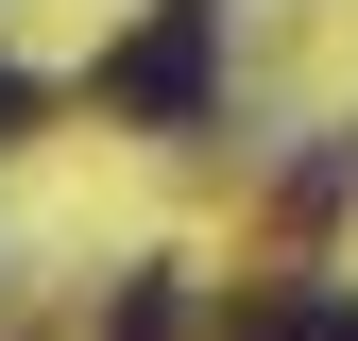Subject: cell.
<instances>
[{
    "mask_svg": "<svg viewBox=\"0 0 358 341\" xmlns=\"http://www.w3.org/2000/svg\"><path fill=\"white\" fill-rule=\"evenodd\" d=\"M205 68H222V0H154V34L103 68V103L154 119V137H188V119H205Z\"/></svg>",
    "mask_w": 358,
    "mask_h": 341,
    "instance_id": "1",
    "label": "cell"
},
{
    "mask_svg": "<svg viewBox=\"0 0 358 341\" xmlns=\"http://www.w3.org/2000/svg\"><path fill=\"white\" fill-rule=\"evenodd\" d=\"M17 119H34V85H17V68H0V137H17Z\"/></svg>",
    "mask_w": 358,
    "mask_h": 341,
    "instance_id": "2",
    "label": "cell"
}]
</instances>
